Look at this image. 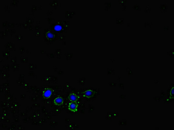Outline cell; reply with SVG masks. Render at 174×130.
I'll use <instances>...</instances> for the list:
<instances>
[{
    "mask_svg": "<svg viewBox=\"0 0 174 130\" xmlns=\"http://www.w3.org/2000/svg\"><path fill=\"white\" fill-rule=\"evenodd\" d=\"M53 89L51 88H47L43 91L42 96L45 99H48L50 98L53 93Z\"/></svg>",
    "mask_w": 174,
    "mask_h": 130,
    "instance_id": "1",
    "label": "cell"
},
{
    "mask_svg": "<svg viewBox=\"0 0 174 130\" xmlns=\"http://www.w3.org/2000/svg\"><path fill=\"white\" fill-rule=\"evenodd\" d=\"M78 108V103L77 102H71L69 104L68 109L72 112H75L77 111Z\"/></svg>",
    "mask_w": 174,
    "mask_h": 130,
    "instance_id": "2",
    "label": "cell"
},
{
    "mask_svg": "<svg viewBox=\"0 0 174 130\" xmlns=\"http://www.w3.org/2000/svg\"><path fill=\"white\" fill-rule=\"evenodd\" d=\"M82 94L83 96L87 98H91L93 97L96 94L95 91H93L91 89H89L82 93Z\"/></svg>",
    "mask_w": 174,
    "mask_h": 130,
    "instance_id": "3",
    "label": "cell"
},
{
    "mask_svg": "<svg viewBox=\"0 0 174 130\" xmlns=\"http://www.w3.org/2000/svg\"><path fill=\"white\" fill-rule=\"evenodd\" d=\"M79 98V97L74 93H70L68 97V99L71 102H78Z\"/></svg>",
    "mask_w": 174,
    "mask_h": 130,
    "instance_id": "4",
    "label": "cell"
},
{
    "mask_svg": "<svg viewBox=\"0 0 174 130\" xmlns=\"http://www.w3.org/2000/svg\"><path fill=\"white\" fill-rule=\"evenodd\" d=\"M64 102V99L61 97H57L54 100V104L57 106H61L63 105Z\"/></svg>",
    "mask_w": 174,
    "mask_h": 130,
    "instance_id": "5",
    "label": "cell"
},
{
    "mask_svg": "<svg viewBox=\"0 0 174 130\" xmlns=\"http://www.w3.org/2000/svg\"><path fill=\"white\" fill-rule=\"evenodd\" d=\"M46 38L49 40H52L55 37V35L50 31H48L46 33Z\"/></svg>",
    "mask_w": 174,
    "mask_h": 130,
    "instance_id": "6",
    "label": "cell"
},
{
    "mask_svg": "<svg viewBox=\"0 0 174 130\" xmlns=\"http://www.w3.org/2000/svg\"><path fill=\"white\" fill-rule=\"evenodd\" d=\"M54 30L56 31H59L62 30L63 27L61 25H59V24H57L54 26Z\"/></svg>",
    "mask_w": 174,
    "mask_h": 130,
    "instance_id": "7",
    "label": "cell"
},
{
    "mask_svg": "<svg viewBox=\"0 0 174 130\" xmlns=\"http://www.w3.org/2000/svg\"><path fill=\"white\" fill-rule=\"evenodd\" d=\"M174 87H172L171 89L170 93V99H173L174 98Z\"/></svg>",
    "mask_w": 174,
    "mask_h": 130,
    "instance_id": "8",
    "label": "cell"
}]
</instances>
